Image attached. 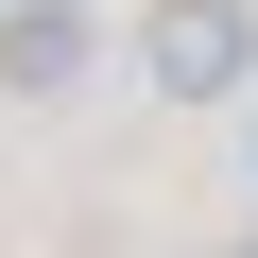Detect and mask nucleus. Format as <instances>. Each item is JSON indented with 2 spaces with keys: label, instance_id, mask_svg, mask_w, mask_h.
Segmentation results:
<instances>
[{
  "label": "nucleus",
  "instance_id": "nucleus-1",
  "mask_svg": "<svg viewBox=\"0 0 258 258\" xmlns=\"http://www.w3.org/2000/svg\"><path fill=\"white\" fill-rule=\"evenodd\" d=\"M138 69H155V103H224L258 69V0H138Z\"/></svg>",
  "mask_w": 258,
  "mask_h": 258
},
{
  "label": "nucleus",
  "instance_id": "nucleus-2",
  "mask_svg": "<svg viewBox=\"0 0 258 258\" xmlns=\"http://www.w3.org/2000/svg\"><path fill=\"white\" fill-rule=\"evenodd\" d=\"M86 86V0H0V103H69Z\"/></svg>",
  "mask_w": 258,
  "mask_h": 258
}]
</instances>
